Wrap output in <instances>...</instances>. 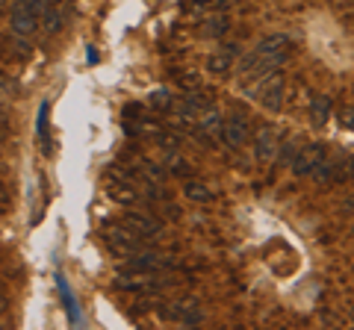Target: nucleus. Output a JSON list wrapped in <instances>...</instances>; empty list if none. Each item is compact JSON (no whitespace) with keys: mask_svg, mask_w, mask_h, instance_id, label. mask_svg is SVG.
<instances>
[{"mask_svg":"<svg viewBox=\"0 0 354 330\" xmlns=\"http://www.w3.org/2000/svg\"><path fill=\"white\" fill-rule=\"evenodd\" d=\"M351 318H354V307H351Z\"/></svg>","mask_w":354,"mask_h":330,"instance_id":"72a5a7b5","label":"nucleus"},{"mask_svg":"<svg viewBox=\"0 0 354 330\" xmlns=\"http://www.w3.org/2000/svg\"><path fill=\"white\" fill-rule=\"evenodd\" d=\"M106 195L113 197L115 204H121V206H133L139 201V192H136V186L133 183H124V180H106Z\"/></svg>","mask_w":354,"mask_h":330,"instance_id":"4468645a","label":"nucleus"},{"mask_svg":"<svg viewBox=\"0 0 354 330\" xmlns=\"http://www.w3.org/2000/svg\"><path fill=\"white\" fill-rule=\"evenodd\" d=\"M342 213H354V195H351V197H346V201H342Z\"/></svg>","mask_w":354,"mask_h":330,"instance_id":"2f4dec72","label":"nucleus"},{"mask_svg":"<svg viewBox=\"0 0 354 330\" xmlns=\"http://www.w3.org/2000/svg\"><path fill=\"white\" fill-rule=\"evenodd\" d=\"M30 57H32V45L27 36L9 32V36L0 39V59L3 62H27Z\"/></svg>","mask_w":354,"mask_h":330,"instance_id":"9d476101","label":"nucleus"},{"mask_svg":"<svg viewBox=\"0 0 354 330\" xmlns=\"http://www.w3.org/2000/svg\"><path fill=\"white\" fill-rule=\"evenodd\" d=\"M3 3H9V0H0V6H3Z\"/></svg>","mask_w":354,"mask_h":330,"instance_id":"473e14b6","label":"nucleus"},{"mask_svg":"<svg viewBox=\"0 0 354 330\" xmlns=\"http://www.w3.org/2000/svg\"><path fill=\"white\" fill-rule=\"evenodd\" d=\"M183 195L189 197L192 204H209L213 201V189H209L207 183H201V180H186V186H183Z\"/></svg>","mask_w":354,"mask_h":330,"instance_id":"6ab92c4d","label":"nucleus"},{"mask_svg":"<svg viewBox=\"0 0 354 330\" xmlns=\"http://www.w3.org/2000/svg\"><path fill=\"white\" fill-rule=\"evenodd\" d=\"M9 133V118H6V106L0 104V136Z\"/></svg>","mask_w":354,"mask_h":330,"instance_id":"7c9ffc66","label":"nucleus"},{"mask_svg":"<svg viewBox=\"0 0 354 330\" xmlns=\"http://www.w3.org/2000/svg\"><path fill=\"white\" fill-rule=\"evenodd\" d=\"M9 210V189H6V183L0 180V213H6Z\"/></svg>","mask_w":354,"mask_h":330,"instance_id":"c85d7f7f","label":"nucleus"},{"mask_svg":"<svg viewBox=\"0 0 354 330\" xmlns=\"http://www.w3.org/2000/svg\"><path fill=\"white\" fill-rule=\"evenodd\" d=\"M251 95L263 104V109H269V113H281V109H283V95H286V80H283V74H281V71L263 74V80L257 83V89H254Z\"/></svg>","mask_w":354,"mask_h":330,"instance_id":"7ed1b4c3","label":"nucleus"},{"mask_svg":"<svg viewBox=\"0 0 354 330\" xmlns=\"http://www.w3.org/2000/svg\"><path fill=\"white\" fill-rule=\"evenodd\" d=\"M174 80L180 89L186 92H195V89H201V74L198 71H180V74H174Z\"/></svg>","mask_w":354,"mask_h":330,"instance_id":"5701e85b","label":"nucleus"},{"mask_svg":"<svg viewBox=\"0 0 354 330\" xmlns=\"http://www.w3.org/2000/svg\"><path fill=\"white\" fill-rule=\"evenodd\" d=\"M207 106H213L209 95H204L201 89H195V92H186L180 101L174 104V113H177V118H180V121H198Z\"/></svg>","mask_w":354,"mask_h":330,"instance_id":"1a4fd4ad","label":"nucleus"},{"mask_svg":"<svg viewBox=\"0 0 354 330\" xmlns=\"http://www.w3.org/2000/svg\"><path fill=\"white\" fill-rule=\"evenodd\" d=\"M292 57V39L286 32H272V36L260 39V45L251 53H245L239 62V71L245 77H260V74H272L281 65H286Z\"/></svg>","mask_w":354,"mask_h":330,"instance_id":"f257e3e1","label":"nucleus"},{"mask_svg":"<svg viewBox=\"0 0 354 330\" xmlns=\"http://www.w3.org/2000/svg\"><path fill=\"white\" fill-rule=\"evenodd\" d=\"M198 124V133L201 136H207V139H218L221 136V130H225V118H221V113L216 106H207L204 113H201V118L195 121Z\"/></svg>","mask_w":354,"mask_h":330,"instance_id":"ddd939ff","label":"nucleus"},{"mask_svg":"<svg viewBox=\"0 0 354 330\" xmlns=\"http://www.w3.org/2000/svg\"><path fill=\"white\" fill-rule=\"evenodd\" d=\"M0 95H18V83H12V80H0Z\"/></svg>","mask_w":354,"mask_h":330,"instance_id":"c756f323","label":"nucleus"},{"mask_svg":"<svg viewBox=\"0 0 354 330\" xmlns=\"http://www.w3.org/2000/svg\"><path fill=\"white\" fill-rule=\"evenodd\" d=\"M165 168H169L171 174H177V177H189L192 174V165L174 151H169V157H165Z\"/></svg>","mask_w":354,"mask_h":330,"instance_id":"412c9836","label":"nucleus"},{"mask_svg":"<svg viewBox=\"0 0 354 330\" xmlns=\"http://www.w3.org/2000/svg\"><path fill=\"white\" fill-rule=\"evenodd\" d=\"M148 101H151L153 109H171V106H174V97H171L169 89H153Z\"/></svg>","mask_w":354,"mask_h":330,"instance_id":"b1692460","label":"nucleus"},{"mask_svg":"<svg viewBox=\"0 0 354 330\" xmlns=\"http://www.w3.org/2000/svg\"><path fill=\"white\" fill-rule=\"evenodd\" d=\"M342 168H346V159H322L313 168V180L316 183H334V180H342Z\"/></svg>","mask_w":354,"mask_h":330,"instance_id":"dca6fc26","label":"nucleus"},{"mask_svg":"<svg viewBox=\"0 0 354 330\" xmlns=\"http://www.w3.org/2000/svg\"><path fill=\"white\" fill-rule=\"evenodd\" d=\"M39 142L44 151H50V130H48V101L39 106Z\"/></svg>","mask_w":354,"mask_h":330,"instance_id":"4be33fe9","label":"nucleus"},{"mask_svg":"<svg viewBox=\"0 0 354 330\" xmlns=\"http://www.w3.org/2000/svg\"><path fill=\"white\" fill-rule=\"evenodd\" d=\"M133 233L142 236V239H157L162 233V224L157 222V218H151V215H142V213H127L124 218H121Z\"/></svg>","mask_w":354,"mask_h":330,"instance_id":"f8f14e48","label":"nucleus"},{"mask_svg":"<svg viewBox=\"0 0 354 330\" xmlns=\"http://www.w3.org/2000/svg\"><path fill=\"white\" fill-rule=\"evenodd\" d=\"M339 121H342L346 127L354 130V106H346V109H342V113H339Z\"/></svg>","mask_w":354,"mask_h":330,"instance_id":"cd10ccee","label":"nucleus"},{"mask_svg":"<svg viewBox=\"0 0 354 330\" xmlns=\"http://www.w3.org/2000/svg\"><path fill=\"white\" fill-rule=\"evenodd\" d=\"M278 127L272 124H263L257 127V133H254V157H257V162H274L278 159V151H281V139H278Z\"/></svg>","mask_w":354,"mask_h":330,"instance_id":"423d86ee","label":"nucleus"},{"mask_svg":"<svg viewBox=\"0 0 354 330\" xmlns=\"http://www.w3.org/2000/svg\"><path fill=\"white\" fill-rule=\"evenodd\" d=\"M160 316L165 318V322H174V324H201L204 322V310L201 304H198L195 298H177V301H169L160 307Z\"/></svg>","mask_w":354,"mask_h":330,"instance_id":"20e7f679","label":"nucleus"},{"mask_svg":"<svg viewBox=\"0 0 354 330\" xmlns=\"http://www.w3.org/2000/svg\"><path fill=\"white\" fill-rule=\"evenodd\" d=\"M139 171L148 177V183H162V177H165V168L157 162H139Z\"/></svg>","mask_w":354,"mask_h":330,"instance_id":"393cba45","label":"nucleus"},{"mask_svg":"<svg viewBox=\"0 0 354 330\" xmlns=\"http://www.w3.org/2000/svg\"><path fill=\"white\" fill-rule=\"evenodd\" d=\"M221 139H225V145L234 148V151L245 145V142L251 139V127H248L245 115H230L225 121V130H221Z\"/></svg>","mask_w":354,"mask_h":330,"instance_id":"9b49d317","label":"nucleus"},{"mask_svg":"<svg viewBox=\"0 0 354 330\" xmlns=\"http://www.w3.org/2000/svg\"><path fill=\"white\" fill-rule=\"evenodd\" d=\"M298 136H290V139H286L283 142V148L278 151V162L281 165H286V162H292V157H295V153H298V142H295Z\"/></svg>","mask_w":354,"mask_h":330,"instance_id":"a878e982","label":"nucleus"},{"mask_svg":"<svg viewBox=\"0 0 354 330\" xmlns=\"http://www.w3.org/2000/svg\"><path fill=\"white\" fill-rule=\"evenodd\" d=\"M165 269H171V257L160 254V251H145L142 248L139 254L127 257V262H124V269L121 271H148V274H153V271H165Z\"/></svg>","mask_w":354,"mask_h":330,"instance_id":"6e6552de","label":"nucleus"},{"mask_svg":"<svg viewBox=\"0 0 354 330\" xmlns=\"http://www.w3.org/2000/svg\"><path fill=\"white\" fill-rule=\"evenodd\" d=\"M104 242H106V248L113 251L115 257H133V254H139V251L145 248L142 245V236L133 233L124 222L104 227Z\"/></svg>","mask_w":354,"mask_h":330,"instance_id":"f03ea898","label":"nucleus"},{"mask_svg":"<svg viewBox=\"0 0 354 330\" xmlns=\"http://www.w3.org/2000/svg\"><path fill=\"white\" fill-rule=\"evenodd\" d=\"M9 24H12V32H18V36H27V39L39 30L41 15H39V9L32 6V0H15V3H12V15H9Z\"/></svg>","mask_w":354,"mask_h":330,"instance_id":"39448f33","label":"nucleus"},{"mask_svg":"<svg viewBox=\"0 0 354 330\" xmlns=\"http://www.w3.org/2000/svg\"><path fill=\"white\" fill-rule=\"evenodd\" d=\"M239 53V48L234 45V41H227L225 48H221L218 53H213V57L207 59V68L213 74H227L230 68H234V57Z\"/></svg>","mask_w":354,"mask_h":330,"instance_id":"2eb2a0df","label":"nucleus"},{"mask_svg":"<svg viewBox=\"0 0 354 330\" xmlns=\"http://www.w3.org/2000/svg\"><path fill=\"white\" fill-rule=\"evenodd\" d=\"M124 115L133 118V121H142V118H145V115H142V106H139V104H127V106H124Z\"/></svg>","mask_w":354,"mask_h":330,"instance_id":"bb28decb","label":"nucleus"},{"mask_svg":"<svg viewBox=\"0 0 354 330\" xmlns=\"http://www.w3.org/2000/svg\"><path fill=\"white\" fill-rule=\"evenodd\" d=\"M230 30V21L225 18V15H207L204 18V24H201V32L204 36H213V39H218V36H225V32Z\"/></svg>","mask_w":354,"mask_h":330,"instance_id":"aec40b11","label":"nucleus"},{"mask_svg":"<svg viewBox=\"0 0 354 330\" xmlns=\"http://www.w3.org/2000/svg\"><path fill=\"white\" fill-rule=\"evenodd\" d=\"M230 6V0H186V12L189 15H218V12H225V9Z\"/></svg>","mask_w":354,"mask_h":330,"instance_id":"f3484780","label":"nucleus"},{"mask_svg":"<svg viewBox=\"0 0 354 330\" xmlns=\"http://www.w3.org/2000/svg\"><path fill=\"white\" fill-rule=\"evenodd\" d=\"M325 157H328V151H325L322 142H310V145L298 148V153H295L292 162H290V168H292L295 177H307V174H313V168Z\"/></svg>","mask_w":354,"mask_h":330,"instance_id":"0eeeda50","label":"nucleus"},{"mask_svg":"<svg viewBox=\"0 0 354 330\" xmlns=\"http://www.w3.org/2000/svg\"><path fill=\"white\" fill-rule=\"evenodd\" d=\"M328 118H330V97L328 95H313L310 97V121H313L316 127H322Z\"/></svg>","mask_w":354,"mask_h":330,"instance_id":"a211bd4d","label":"nucleus"}]
</instances>
